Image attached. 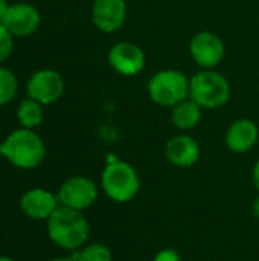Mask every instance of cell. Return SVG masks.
<instances>
[{
    "mask_svg": "<svg viewBox=\"0 0 259 261\" xmlns=\"http://www.w3.org/2000/svg\"><path fill=\"white\" fill-rule=\"evenodd\" d=\"M148 95L157 106L172 109L189 98V78L177 69L159 70L148 81Z\"/></svg>",
    "mask_w": 259,
    "mask_h": 261,
    "instance_id": "5b68a950",
    "label": "cell"
},
{
    "mask_svg": "<svg viewBox=\"0 0 259 261\" xmlns=\"http://www.w3.org/2000/svg\"><path fill=\"white\" fill-rule=\"evenodd\" d=\"M127 20L125 0H95L92 5V21L104 34L119 31Z\"/></svg>",
    "mask_w": 259,
    "mask_h": 261,
    "instance_id": "30bf717a",
    "label": "cell"
},
{
    "mask_svg": "<svg viewBox=\"0 0 259 261\" xmlns=\"http://www.w3.org/2000/svg\"><path fill=\"white\" fill-rule=\"evenodd\" d=\"M49 261H76L73 257H56V258H52Z\"/></svg>",
    "mask_w": 259,
    "mask_h": 261,
    "instance_id": "cb8c5ba5",
    "label": "cell"
},
{
    "mask_svg": "<svg viewBox=\"0 0 259 261\" xmlns=\"http://www.w3.org/2000/svg\"><path fill=\"white\" fill-rule=\"evenodd\" d=\"M72 257L76 261H113L111 249L102 243H90L82 246L81 251H75Z\"/></svg>",
    "mask_w": 259,
    "mask_h": 261,
    "instance_id": "e0dca14e",
    "label": "cell"
},
{
    "mask_svg": "<svg viewBox=\"0 0 259 261\" xmlns=\"http://www.w3.org/2000/svg\"><path fill=\"white\" fill-rule=\"evenodd\" d=\"M107 58L111 69L122 76L139 75L147 63L142 47L131 41H119L113 44L108 50Z\"/></svg>",
    "mask_w": 259,
    "mask_h": 261,
    "instance_id": "9c48e42d",
    "label": "cell"
},
{
    "mask_svg": "<svg viewBox=\"0 0 259 261\" xmlns=\"http://www.w3.org/2000/svg\"><path fill=\"white\" fill-rule=\"evenodd\" d=\"M60 206L58 196L44 190L32 188L20 197L21 213L32 220H47Z\"/></svg>",
    "mask_w": 259,
    "mask_h": 261,
    "instance_id": "7c38bea8",
    "label": "cell"
},
{
    "mask_svg": "<svg viewBox=\"0 0 259 261\" xmlns=\"http://www.w3.org/2000/svg\"><path fill=\"white\" fill-rule=\"evenodd\" d=\"M43 106L32 98H26L20 102L17 110V119L23 128L34 130L43 122Z\"/></svg>",
    "mask_w": 259,
    "mask_h": 261,
    "instance_id": "2e32d148",
    "label": "cell"
},
{
    "mask_svg": "<svg viewBox=\"0 0 259 261\" xmlns=\"http://www.w3.org/2000/svg\"><path fill=\"white\" fill-rule=\"evenodd\" d=\"M101 187L108 199L116 203H127L140 190V179L136 168L124 161L110 162L101 176Z\"/></svg>",
    "mask_w": 259,
    "mask_h": 261,
    "instance_id": "277c9868",
    "label": "cell"
},
{
    "mask_svg": "<svg viewBox=\"0 0 259 261\" xmlns=\"http://www.w3.org/2000/svg\"><path fill=\"white\" fill-rule=\"evenodd\" d=\"M252 213H253V216H255V219H258L259 220V196L253 200V205H252Z\"/></svg>",
    "mask_w": 259,
    "mask_h": 261,
    "instance_id": "603a6c76",
    "label": "cell"
},
{
    "mask_svg": "<svg viewBox=\"0 0 259 261\" xmlns=\"http://www.w3.org/2000/svg\"><path fill=\"white\" fill-rule=\"evenodd\" d=\"M27 98L35 99L41 106L56 102L64 93V80L53 69H41L32 73L26 84Z\"/></svg>",
    "mask_w": 259,
    "mask_h": 261,
    "instance_id": "52a82bcc",
    "label": "cell"
},
{
    "mask_svg": "<svg viewBox=\"0 0 259 261\" xmlns=\"http://www.w3.org/2000/svg\"><path fill=\"white\" fill-rule=\"evenodd\" d=\"M203 109L191 98L183 99L171 109V121L179 130H192L202 121Z\"/></svg>",
    "mask_w": 259,
    "mask_h": 261,
    "instance_id": "9a60e30c",
    "label": "cell"
},
{
    "mask_svg": "<svg viewBox=\"0 0 259 261\" xmlns=\"http://www.w3.org/2000/svg\"><path fill=\"white\" fill-rule=\"evenodd\" d=\"M9 9V5H8V0H0V23L3 21L6 12Z\"/></svg>",
    "mask_w": 259,
    "mask_h": 261,
    "instance_id": "7402d4cb",
    "label": "cell"
},
{
    "mask_svg": "<svg viewBox=\"0 0 259 261\" xmlns=\"http://www.w3.org/2000/svg\"><path fill=\"white\" fill-rule=\"evenodd\" d=\"M259 139V128L255 121L240 118L234 121L226 132V145L232 153L243 154L250 151Z\"/></svg>",
    "mask_w": 259,
    "mask_h": 261,
    "instance_id": "5bb4252c",
    "label": "cell"
},
{
    "mask_svg": "<svg viewBox=\"0 0 259 261\" xmlns=\"http://www.w3.org/2000/svg\"><path fill=\"white\" fill-rule=\"evenodd\" d=\"M98 194H99L98 187L92 179L85 176H73L69 177L66 182H63L56 196L60 205L72 210L84 211L96 202Z\"/></svg>",
    "mask_w": 259,
    "mask_h": 261,
    "instance_id": "8992f818",
    "label": "cell"
},
{
    "mask_svg": "<svg viewBox=\"0 0 259 261\" xmlns=\"http://www.w3.org/2000/svg\"><path fill=\"white\" fill-rule=\"evenodd\" d=\"M189 98L202 109H218L229 101L231 84L223 73L202 69L189 78Z\"/></svg>",
    "mask_w": 259,
    "mask_h": 261,
    "instance_id": "3957f363",
    "label": "cell"
},
{
    "mask_svg": "<svg viewBox=\"0 0 259 261\" xmlns=\"http://www.w3.org/2000/svg\"><path fill=\"white\" fill-rule=\"evenodd\" d=\"M46 222L49 239L61 249L78 251L89 240L90 225L82 211L60 205Z\"/></svg>",
    "mask_w": 259,
    "mask_h": 261,
    "instance_id": "6da1fadb",
    "label": "cell"
},
{
    "mask_svg": "<svg viewBox=\"0 0 259 261\" xmlns=\"http://www.w3.org/2000/svg\"><path fill=\"white\" fill-rule=\"evenodd\" d=\"M189 54L202 69H214L223 61L226 47L221 37L211 31H202L192 37Z\"/></svg>",
    "mask_w": 259,
    "mask_h": 261,
    "instance_id": "ba28073f",
    "label": "cell"
},
{
    "mask_svg": "<svg viewBox=\"0 0 259 261\" xmlns=\"http://www.w3.org/2000/svg\"><path fill=\"white\" fill-rule=\"evenodd\" d=\"M18 90V81L12 70L0 66V106L11 102Z\"/></svg>",
    "mask_w": 259,
    "mask_h": 261,
    "instance_id": "ac0fdd59",
    "label": "cell"
},
{
    "mask_svg": "<svg viewBox=\"0 0 259 261\" xmlns=\"http://www.w3.org/2000/svg\"><path fill=\"white\" fill-rule=\"evenodd\" d=\"M12 47H14L12 34L0 23V66L3 61L8 60V57L12 52Z\"/></svg>",
    "mask_w": 259,
    "mask_h": 261,
    "instance_id": "d6986e66",
    "label": "cell"
},
{
    "mask_svg": "<svg viewBox=\"0 0 259 261\" xmlns=\"http://www.w3.org/2000/svg\"><path fill=\"white\" fill-rule=\"evenodd\" d=\"M0 156L21 170L40 167L46 158L43 139L31 128H17L0 142Z\"/></svg>",
    "mask_w": 259,
    "mask_h": 261,
    "instance_id": "7a4b0ae2",
    "label": "cell"
},
{
    "mask_svg": "<svg viewBox=\"0 0 259 261\" xmlns=\"http://www.w3.org/2000/svg\"><path fill=\"white\" fill-rule=\"evenodd\" d=\"M252 180H253V185H255V188L258 190L259 193V161H256L255 165H253V170H252Z\"/></svg>",
    "mask_w": 259,
    "mask_h": 261,
    "instance_id": "44dd1931",
    "label": "cell"
},
{
    "mask_svg": "<svg viewBox=\"0 0 259 261\" xmlns=\"http://www.w3.org/2000/svg\"><path fill=\"white\" fill-rule=\"evenodd\" d=\"M41 23L38 9L29 3H14L2 21V24L12 34V37H27L34 34Z\"/></svg>",
    "mask_w": 259,
    "mask_h": 261,
    "instance_id": "8fae6325",
    "label": "cell"
},
{
    "mask_svg": "<svg viewBox=\"0 0 259 261\" xmlns=\"http://www.w3.org/2000/svg\"><path fill=\"white\" fill-rule=\"evenodd\" d=\"M166 159L179 168H191L200 159V145L189 135H177L165 145Z\"/></svg>",
    "mask_w": 259,
    "mask_h": 261,
    "instance_id": "4fadbf2b",
    "label": "cell"
},
{
    "mask_svg": "<svg viewBox=\"0 0 259 261\" xmlns=\"http://www.w3.org/2000/svg\"><path fill=\"white\" fill-rule=\"evenodd\" d=\"M0 261H14L12 258H9V257H5V255H0Z\"/></svg>",
    "mask_w": 259,
    "mask_h": 261,
    "instance_id": "d4e9b609",
    "label": "cell"
},
{
    "mask_svg": "<svg viewBox=\"0 0 259 261\" xmlns=\"http://www.w3.org/2000/svg\"><path fill=\"white\" fill-rule=\"evenodd\" d=\"M153 261H182L180 258V254L172 249V248H165L162 251H159L154 257Z\"/></svg>",
    "mask_w": 259,
    "mask_h": 261,
    "instance_id": "ffe728a7",
    "label": "cell"
}]
</instances>
